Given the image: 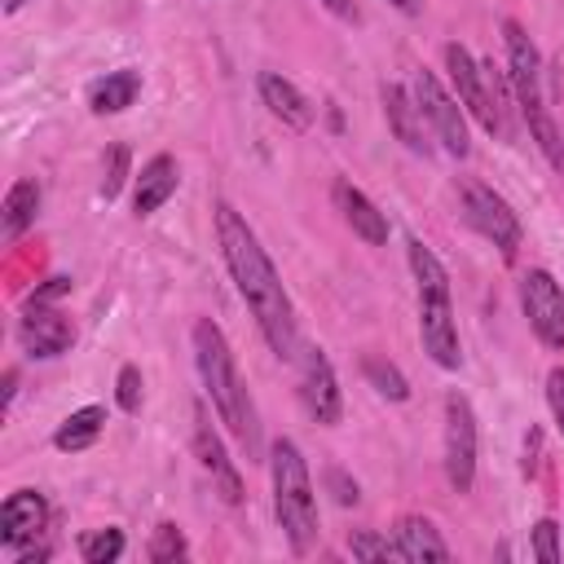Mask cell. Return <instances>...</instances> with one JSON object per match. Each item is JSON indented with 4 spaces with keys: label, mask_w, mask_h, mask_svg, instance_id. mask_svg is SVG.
Returning <instances> with one entry per match:
<instances>
[{
    "label": "cell",
    "mask_w": 564,
    "mask_h": 564,
    "mask_svg": "<svg viewBox=\"0 0 564 564\" xmlns=\"http://www.w3.org/2000/svg\"><path fill=\"white\" fill-rule=\"evenodd\" d=\"M216 242H220V256H225V269L229 278L238 282V295L247 300L264 344L278 352V357H295V308H291V295L273 269V260L264 256L256 229L229 207V203H216Z\"/></svg>",
    "instance_id": "1"
},
{
    "label": "cell",
    "mask_w": 564,
    "mask_h": 564,
    "mask_svg": "<svg viewBox=\"0 0 564 564\" xmlns=\"http://www.w3.org/2000/svg\"><path fill=\"white\" fill-rule=\"evenodd\" d=\"M194 361H198L203 388H207L212 410L220 414V423L238 436V445L247 449V458H260L256 405H251V397L242 388V375H238V361L229 352V339H225V330L212 317H198L194 322Z\"/></svg>",
    "instance_id": "2"
},
{
    "label": "cell",
    "mask_w": 564,
    "mask_h": 564,
    "mask_svg": "<svg viewBox=\"0 0 564 564\" xmlns=\"http://www.w3.org/2000/svg\"><path fill=\"white\" fill-rule=\"evenodd\" d=\"M502 40H507V79H511V93H516V110L524 115L529 137L538 141L546 163L555 172H564V137H560V128L546 110V97H542V57H538L529 31L516 18L502 22Z\"/></svg>",
    "instance_id": "3"
},
{
    "label": "cell",
    "mask_w": 564,
    "mask_h": 564,
    "mask_svg": "<svg viewBox=\"0 0 564 564\" xmlns=\"http://www.w3.org/2000/svg\"><path fill=\"white\" fill-rule=\"evenodd\" d=\"M269 471H273V516L291 542L295 555H308L317 542V498L308 480V463L291 436H278L269 449Z\"/></svg>",
    "instance_id": "4"
},
{
    "label": "cell",
    "mask_w": 564,
    "mask_h": 564,
    "mask_svg": "<svg viewBox=\"0 0 564 564\" xmlns=\"http://www.w3.org/2000/svg\"><path fill=\"white\" fill-rule=\"evenodd\" d=\"M410 93H414V101H419V110H423V119H427V132L445 145V154L467 159L471 137H467V119H463L458 97H449V93H445V84H441L432 70H419Z\"/></svg>",
    "instance_id": "5"
},
{
    "label": "cell",
    "mask_w": 564,
    "mask_h": 564,
    "mask_svg": "<svg viewBox=\"0 0 564 564\" xmlns=\"http://www.w3.org/2000/svg\"><path fill=\"white\" fill-rule=\"evenodd\" d=\"M463 216L480 238H489L502 251V260H516V251H520V216L511 212V203L502 194H494L480 181H467L463 185Z\"/></svg>",
    "instance_id": "6"
},
{
    "label": "cell",
    "mask_w": 564,
    "mask_h": 564,
    "mask_svg": "<svg viewBox=\"0 0 564 564\" xmlns=\"http://www.w3.org/2000/svg\"><path fill=\"white\" fill-rule=\"evenodd\" d=\"M520 308L542 348L564 352V291L546 269H529L520 278Z\"/></svg>",
    "instance_id": "7"
},
{
    "label": "cell",
    "mask_w": 564,
    "mask_h": 564,
    "mask_svg": "<svg viewBox=\"0 0 564 564\" xmlns=\"http://www.w3.org/2000/svg\"><path fill=\"white\" fill-rule=\"evenodd\" d=\"M419 339H423V352H427L441 370H458V366H463L449 286H419Z\"/></svg>",
    "instance_id": "8"
},
{
    "label": "cell",
    "mask_w": 564,
    "mask_h": 564,
    "mask_svg": "<svg viewBox=\"0 0 564 564\" xmlns=\"http://www.w3.org/2000/svg\"><path fill=\"white\" fill-rule=\"evenodd\" d=\"M445 476L458 494L476 485V414L463 392L445 397Z\"/></svg>",
    "instance_id": "9"
},
{
    "label": "cell",
    "mask_w": 564,
    "mask_h": 564,
    "mask_svg": "<svg viewBox=\"0 0 564 564\" xmlns=\"http://www.w3.org/2000/svg\"><path fill=\"white\" fill-rule=\"evenodd\" d=\"M300 397H304V410L317 419V423H339L344 414V397H339V379H335V366L322 348H300Z\"/></svg>",
    "instance_id": "10"
},
{
    "label": "cell",
    "mask_w": 564,
    "mask_h": 564,
    "mask_svg": "<svg viewBox=\"0 0 564 564\" xmlns=\"http://www.w3.org/2000/svg\"><path fill=\"white\" fill-rule=\"evenodd\" d=\"M18 339H22L26 357L48 361V357H62V352L75 344V326H70L57 308H48V304L31 300V304H26V313H22V322H18Z\"/></svg>",
    "instance_id": "11"
},
{
    "label": "cell",
    "mask_w": 564,
    "mask_h": 564,
    "mask_svg": "<svg viewBox=\"0 0 564 564\" xmlns=\"http://www.w3.org/2000/svg\"><path fill=\"white\" fill-rule=\"evenodd\" d=\"M445 70H449V84L458 93V106L485 128L498 137V123H494V110H489V97H485V79H480V62L463 48V44H445Z\"/></svg>",
    "instance_id": "12"
},
{
    "label": "cell",
    "mask_w": 564,
    "mask_h": 564,
    "mask_svg": "<svg viewBox=\"0 0 564 564\" xmlns=\"http://www.w3.org/2000/svg\"><path fill=\"white\" fill-rule=\"evenodd\" d=\"M379 97H383V115H388L392 137H397L410 154H432V145H427V119H423L414 93H410L405 84H383Z\"/></svg>",
    "instance_id": "13"
},
{
    "label": "cell",
    "mask_w": 564,
    "mask_h": 564,
    "mask_svg": "<svg viewBox=\"0 0 564 564\" xmlns=\"http://www.w3.org/2000/svg\"><path fill=\"white\" fill-rule=\"evenodd\" d=\"M256 88H260V101L269 106V115H273L282 128H291V132H308V128H313V101H308L286 75L260 70Z\"/></svg>",
    "instance_id": "14"
},
{
    "label": "cell",
    "mask_w": 564,
    "mask_h": 564,
    "mask_svg": "<svg viewBox=\"0 0 564 564\" xmlns=\"http://www.w3.org/2000/svg\"><path fill=\"white\" fill-rule=\"evenodd\" d=\"M194 454H198V463L212 471V480H216L220 498H225L229 507H238V502H242V480H238V467L229 463V454H225L220 436L212 432V423H207L203 405L194 410Z\"/></svg>",
    "instance_id": "15"
},
{
    "label": "cell",
    "mask_w": 564,
    "mask_h": 564,
    "mask_svg": "<svg viewBox=\"0 0 564 564\" xmlns=\"http://www.w3.org/2000/svg\"><path fill=\"white\" fill-rule=\"evenodd\" d=\"M44 520H48V507H44V498H40L35 489L9 494L4 507H0V546H22V542H31V538L44 529Z\"/></svg>",
    "instance_id": "16"
},
{
    "label": "cell",
    "mask_w": 564,
    "mask_h": 564,
    "mask_svg": "<svg viewBox=\"0 0 564 564\" xmlns=\"http://www.w3.org/2000/svg\"><path fill=\"white\" fill-rule=\"evenodd\" d=\"M335 207L344 212V220H348V229L361 238V242H370V247H383L388 242V216L352 185V181H335Z\"/></svg>",
    "instance_id": "17"
},
{
    "label": "cell",
    "mask_w": 564,
    "mask_h": 564,
    "mask_svg": "<svg viewBox=\"0 0 564 564\" xmlns=\"http://www.w3.org/2000/svg\"><path fill=\"white\" fill-rule=\"evenodd\" d=\"M176 181H181L176 159H172V154H154V159L141 167V176H137V189H132V212H137V216L159 212V207H163V203L176 194Z\"/></svg>",
    "instance_id": "18"
},
{
    "label": "cell",
    "mask_w": 564,
    "mask_h": 564,
    "mask_svg": "<svg viewBox=\"0 0 564 564\" xmlns=\"http://www.w3.org/2000/svg\"><path fill=\"white\" fill-rule=\"evenodd\" d=\"M392 546H397V560H449L445 538L423 516H401L392 529Z\"/></svg>",
    "instance_id": "19"
},
{
    "label": "cell",
    "mask_w": 564,
    "mask_h": 564,
    "mask_svg": "<svg viewBox=\"0 0 564 564\" xmlns=\"http://www.w3.org/2000/svg\"><path fill=\"white\" fill-rule=\"evenodd\" d=\"M137 93H141V70H110L106 79H97L93 88H88V110L93 115H119V110H128L132 101H137Z\"/></svg>",
    "instance_id": "20"
},
{
    "label": "cell",
    "mask_w": 564,
    "mask_h": 564,
    "mask_svg": "<svg viewBox=\"0 0 564 564\" xmlns=\"http://www.w3.org/2000/svg\"><path fill=\"white\" fill-rule=\"evenodd\" d=\"M35 216H40V185L22 176V181H13L9 194H4V212H0V229H4V238H9V242L22 238V234L35 225Z\"/></svg>",
    "instance_id": "21"
},
{
    "label": "cell",
    "mask_w": 564,
    "mask_h": 564,
    "mask_svg": "<svg viewBox=\"0 0 564 564\" xmlns=\"http://www.w3.org/2000/svg\"><path fill=\"white\" fill-rule=\"evenodd\" d=\"M101 427H106V410L101 405H84V410H75V414H66L62 419V427L53 432V445L57 449H88L97 436H101Z\"/></svg>",
    "instance_id": "22"
},
{
    "label": "cell",
    "mask_w": 564,
    "mask_h": 564,
    "mask_svg": "<svg viewBox=\"0 0 564 564\" xmlns=\"http://www.w3.org/2000/svg\"><path fill=\"white\" fill-rule=\"evenodd\" d=\"M361 375H366V383H370L379 397H388V401H405V397H410L405 375H401L392 361L375 357V352H366V357H361Z\"/></svg>",
    "instance_id": "23"
},
{
    "label": "cell",
    "mask_w": 564,
    "mask_h": 564,
    "mask_svg": "<svg viewBox=\"0 0 564 564\" xmlns=\"http://www.w3.org/2000/svg\"><path fill=\"white\" fill-rule=\"evenodd\" d=\"M79 555H84V564H115V560L123 555V533H119V529L84 533V538H79Z\"/></svg>",
    "instance_id": "24"
},
{
    "label": "cell",
    "mask_w": 564,
    "mask_h": 564,
    "mask_svg": "<svg viewBox=\"0 0 564 564\" xmlns=\"http://www.w3.org/2000/svg\"><path fill=\"white\" fill-rule=\"evenodd\" d=\"M128 163H132L128 145H110V150H106V176H101V198H106V203L123 189V181H128Z\"/></svg>",
    "instance_id": "25"
},
{
    "label": "cell",
    "mask_w": 564,
    "mask_h": 564,
    "mask_svg": "<svg viewBox=\"0 0 564 564\" xmlns=\"http://www.w3.org/2000/svg\"><path fill=\"white\" fill-rule=\"evenodd\" d=\"M189 546H185V533L176 524H159L154 538H150V560L163 564V560H181Z\"/></svg>",
    "instance_id": "26"
},
{
    "label": "cell",
    "mask_w": 564,
    "mask_h": 564,
    "mask_svg": "<svg viewBox=\"0 0 564 564\" xmlns=\"http://www.w3.org/2000/svg\"><path fill=\"white\" fill-rule=\"evenodd\" d=\"M348 551H352V560H388V555H397V546H392L388 538L370 533V529H352Z\"/></svg>",
    "instance_id": "27"
},
{
    "label": "cell",
    "mask_w": 564,
    "mask_h": 564,
    "mask_svg": "<svg viewBox=\"0 0 564 564\" xmlns=\"http://www.w3.org/2000/svg\"><path fill=\"white\" fill-rule=\"evenodd\" d=\"M115 401H119V410H128V414L141 410V370H137V366H123V370H119V379H115Z\"/></svg>",
    "instance_id": "28"
},
{
    "label": "cell",
    "mask_w": 564,
    "mask_h": 564,
    "mask_svg": "<svg viewBox=\"0 0 564 564\" xmlns=\"http://www.w3.org/2000/svg\"><path fill=\"white\" fill-rule=\"evenodd\" d=\"M533 555L542 564H560V524L555 520H538L533 524Z\"/></svg>",
    "instance_id": "29"
},
{
    "label": "cell",
    "mask_w": 564,
    "mask_h": 564,
    "mask_svg": "<svg viewBox=\"0 0 564 564\" xmlns=\"http://www.w3.org/2000/svg\"><path fill=\"white\" fill-rule=\"evenodd\" d=\"M326 485H330V494H335V502H339V507H352V502L361 498L357 480H352L344 467H326Z\"/></svg>",
    "instance_id": "30"
},
{
    "label": "cell",
    "mask_w": 564,
    "mask_h": 564,
    "mask_svg": "<svg viewBox=\"0 0 564 564\" xmlns=\"http://www.w3.org/2000/svg\"><path fill=\"white\" fill-rule=\"evenodd\" d=\"M546 401H551V414H555V423L564 432V370L560 366L546 375Z\"/></svg>",
    "instance_id": "31"
},
{
    "label": "cell",
    "mask_w": 564,
    "mask_h": 564,
    "mask_svg": "<svg viewBox=\"0 0 564 564\" xmlns=\"http://www.w3.org/2000/svg\"><path fill=\"white\" fill-rule=\"evenodd\" d=\"M70 291V278H48L31 300H40V304H48V300H57V295H66Z\"/></svg>",
    "instance_id": "32"
},
{
    "label": "cell",
    "mask_w": 564,
    "mask_h": 564,
    "mask_svg": "<svg viewBox=\"0 0 564 564\" xmlns=\"http://www.w3.org/2000/svg\"><path fill=\"white\" fill-rule=\"evenodd\" d=\"M322 4H326L335 18H344V22H357V18H361V13H357V0H322Z\"/></svg>",
    "instance_id": "33"
},
{
    "label": "cell",
    "mask_w": 564,
    "mask_h": 564,
    "mask_svg": "<svg viewBox=\"0 0 564 564\" xmlns=\"http://www.w3.org/2000/svg\"><path fill=\"white\" fill-rule=\"evenodd\" d=\"M40 560H48V546H44V542H35V546H22V551H18V564H40Z\"/></svg>",
    "instance_id": "34"
},
{
    "label": "cell",
    "mask_w": 564,
    "mask_h": 564,
    "mask_svg": "<svg viewBox=\"0 0 564 564\" xmlns=\"http://www.w3.org/2000/svg\"><path fill=\"white\" fill-rule=\"evenodd\" d=\"M13 397H18V370L9 366L4 370V405H13Z\"/></svg>",
    "instance_id": "35"
},
{
    "label": "cell",
    "mask_w": 564,
    "mask_h": 564,
    "mask_svg": "<svg viewBox=\"0 0 564 564\" xmlns=\"http://www.w3.org/2000/svg\"><path fill=\"white\" fill-rule=\"evenodd\" d=\"M388 4H392V9H401V13H410V18L423 9V0H388Z\"/></svg>",
    "instance_id": "36"
},
{
    "label": "cell",
    "mask_w": 564,
    "mask_h": 564,
    "mask_svg": "<svg viewBox=\"0 0 564 564\" xmlns=\"http://www.w3.org/2000/svg\"><path fill=\"white\" fill-rule=\"evenodd\" d=\"M22 4H26V0H4V13H18Z\"/></svg>",
    "instance_id": "37"
}]
</instances>
